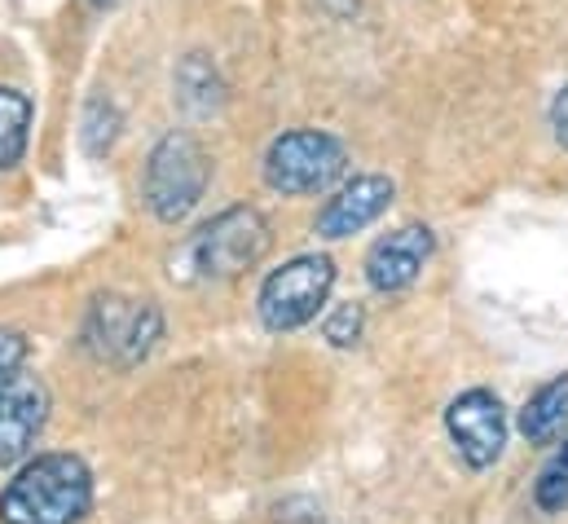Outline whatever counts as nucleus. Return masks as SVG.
Masks as SVG:
<instances>
[{
  "label": "nucleus",
  "mask_w": 568,
  "mask_h": 524,
  "mask_svg": "<svg viewBox=\"0 0 568 524\" xmlns=\"http://www.w3.org/2000/svg\"><path fill=\"white\" fill-rule=\"evenodd\" d=\"M270 248H274V230H270L265 212L252 203H234V208L216 212L212 221H203L176 248V256L168 261V278L181 286L234 282L265 261Z\"/></svg>",
  "instance_id": "f257e3e1"
},
{
  "label": "nucleus",
  "mask_w": 568,
  "mask_h": 524,
  "mask_svg": "<svg viewBox=\"0 0 568 524\" xmlns=\"http://www.w3.org/2000/svg\"><path fill=\"white\" fill-rule=\"evenodd\" d=\"M93 512V467L80 454L53 450L22 458L0 490V524H80Z\"/></svg>",
  "instance_id": "f03ea898"
},
{
  "label": "nucleus",
  "mask_w": 568,
  "mask_h": 524,
  "mask_svg": "<svg viewBox=\"0 0 568 524\" xmlns=\"http://www.w3.org/2000/svg\"><path fill=\"white\" fill-rule=\"evenodd\" d=\"M212 185V154L194 132L172 129L163 132L145 159L142 203L159 225H181Z\"/></svg>",
  "instance_id": "7ed1b4c3"
},
{
  "label": "nucleus",
  "mask_w": 568,
  "mask_h": 524,
  "mask_svg": "<svg viewBox=\"0 0 568 524\" xmlns=\"http://www.w3.org/2000/svg\"><path fill=\"white\" fill-rule=\"evenodd\" d=\"M163 340V309L154 300H133L120 291L93 295L84 326H80V349L115 371H133L159 349Z\"/></svg>",
  "instance_id": "20e7f679"
},
{
  "label": "nucleus",
  "mask_w": 568,
  "mask_h": 524,
  "mask_svg": "<svg viewBox=\"0 0 568 524\" xmlns=\"http://www.w3.org/2000/svg\"><path fill=\"white\" fill-rule=\"evenodd\" d=\"M265 185L283 199H308L326 194L348 172V145L335 132L322 129H291L278 132L265 150Z\"/></svg>",
  "instance_id": "39448f33"
},
{
  "label": "nucleus",
  "mask_w": 568,
  "mask_h": 524,
  "mask_svg": "<svg viewBox=\"0 0 568 524\" xmlns=\"http://www.w3.org/2000/svg\"><path fill=\"white\" fill-rule=\"evenodd\" d=\"M331 291H335V261L326 252L291 256L278 269H270V278L256 291L261 326L274 335H291V331L308 326L326 309Z\"/></svg>",
  "instance_id": "423d86ee"
},
{
  "label": "nucleus",
  "mask_w": 568,
  "mask_h": 524,
  "mask_svg": "<svg viewBox=\"0 0 568 524\" xmlns=\"http://www.w3.org/2000/svg\"><path fill=\"white\" fill-rule=\"evenodd\" d=\"M445 432L454 454L471 472H489L507 450V405L494 389H467L445 405Z\"/></svg>",
  "instance_id": "0eeeda50"
},
{
  "label": "nucleus",
  "mask_w": 568,
  "mask_h": 524,
  "mask_svg": "<svg viewBox=\"0 0 568 524\" xmlns=\"http://www.w3.org/2000/svg\"><path fill=\"white\" fill-rule=\"evenodd\" d=\"M49 410H53V396L40 375L18 371L0 384V472L31 458L36 441L49 423Z\"/></svg>",
  "instance_id": "6e6552de"
},
{
  "label": "nucleus",
  "mask_w": 568,
  "mask_h": 524,
  "mask_svg": "<svg viewBox=\"0 0 568 524\" xmlns=\"http://www.w3.org/2000/svg\"><path fill=\"white\" fill-rule=\"evenodd\" d=\"M397 199V185L384 177V172H362L353 181H344L317 212L313 221V234L326 239V243H339V239H353L362 230H371Z\"/></svg>",
  "instance_id": "1a4fd4ad"
},
{
  "label": "nucleus",
  "mask_w": 568,
  "mask_h": 524,
  "mask_svg": "<svg viewBox=\"0 0 568 524\" xmlns=\"http://www.w3.org/2000/svg\"><path fill=\"white\" fill-rule=\"evenodd\" d=\"M432 256H436V234H432V225H419V221L397 225V230H388V234L366 252V282H371V291H379V295H402V291H410V286L424 278V269Z\"/></svg>",
  "instance_id": "9d476101"
},
{
  "label": "nucleus",
  "mask_w": 568,
  "mask_h": 524,
  "mask_svg": "<svg viewBox=\"0 0 568 524\" xmlns=\"http://www.w3.org/2000/svg\"><path fill=\"white\" fill-rule=\"evenodd\" d=\"M225 98H230V89H225L221 67L212 62V53L194 49V53H185L176 62V71H172V102L190 120H212L225 107Z\"/></svg>",
  "instance_id": "9b49d317"
},
{
  "label": "nucleus",
  "mask_w": 568,
  "mask_h": 524,
  "mask_svg": "<svg viewBox=\"0 0 568 524\" xmlns=\"http://www.w3.org/2000/svg\"><path fill=\"white\" fill-rule=\"evenodd\" d=\"M568 427V371L547 380L542 389H534L529 401L516 410V432L529 441V445H556Z\"/></svg>",
  "instance_id": "f8f14e48"
},
{
  "label": "nucleus",
  "mask_w": 568,
  "mask_h": 524,
  "mask_svg": "<svg viewBox=\"0 0 568 524\" xmlns=\"http://www.w3.org/2000/svg\"><path fill=\"white\" fill-rule=\"evenodd\" d=\"M31 120H36V102L22 89L0 84V172H13L22 163L31 141Z\"/></svg>",
  "instance_id": "ddd939ff"
},
{
  "label": "nucleus",
  "mask_w": 568,
  "mask_h": 524,
  "mask_svg": "<svg viewBox=\"0 0 568 524\" xmlns=\"http://www.w3.org/2000/svg\"><path fill=\"white\" fill-rule=\"evenodd\" d=\"M120 129H124V115H120L115 98L93 93L84 102V115H80V145H84V154L89 159H106L115 150V141H120Z\"/></svg>",
  "instance_id": "4468645a"
},
{
  "label": "nucleus",
  "mask_w": 568,
  "mask_h": 524,
  "mask_svg": "<svg viewBox=\"0 0 568 524\" xmlns=\"http://www.w3.org/2000/svg\"><path fill=\"white\" fill-rule=\"evenodd\" d=\"M534 507L542 516H560L568 507V436L565 445L547 458V467L538 472V481H534Z\"/></svg>",
  "instance_id": "2eb2a0df"
},
{
  "label": "nucleus",
  "mask_w": 568,
  "mask_h": 524,
  "mask_svg": "<svg viewBox=\"0 0 568 524\" xmlns=\"http://www.w3.org/2000/svg\"><path fill=\"white\" fill-rule=\"evenodd\" d=\"M366 335V309L357 300H344V304H331L326 318H322V340L331 349H357Z\"/></svg>",
  "instance_id": "dca6fc26"
},
{
  "label": "nucleus",
  "mask_w": 568,
  "mask_h": 524,
  "mask_svg": "<svg viewBox=\"0 0 568 524\" xmlns=\"http://www.w3.org/2000/svg\"><path fill=\"white\" fill-rule=\"evenodd\" d=\"M27 357H31V340L18 326H0V384L9 375H18L27 366Z\"/></svg>",
  "instance_id": "f3484780"
},
{
  "label": "nucleus",
  "mask_w": 568,
  "mask_h": 524,
  "mask_svg": "<svg viewBox=\"0 0 568 524\" xmlns=\"http://www.w3.org/2000/svg\"><path fill=\"white\" fill-rule=\"evenodd\" d=\"M551 132H556V145L568 154V84L551 98Z\"/></svg>",
  "instance_id": "a211bd4d"
},
{
  "label": "nucleus",
  "mask_w": 568,
  "mask_h": 524,
  "mask_svg": "<svg viewBox=\"0 0 568 524\" xmlns=\"http://www.w3.org/2000/svg\"><path fill=\"white\" fill-rule=\"evenodd\" d=\"M93 4H111V0H93Z\"/></svg>",
  "instance_id": "6ab92c4d"
}]
</instances>
